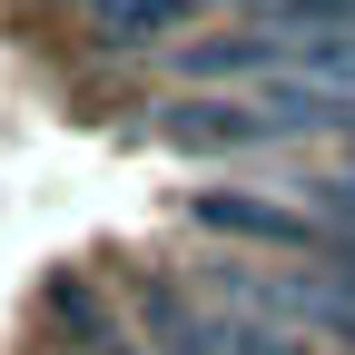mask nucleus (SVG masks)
<instances>
[{
    "label": "nucleus",
    "instance_id": "obj_1",
    "mask_svg": "<svg viewBox=\"0 0 355 355\" xmlns=\"http://www.w3.org/2000/svg\"><path fill=\"white\" fill-rule=\"evenodd\" d=\"M198 296H207L217 336H227V355H316V336L277 306L257 257H198Z\"/></svg>",
    "mask_w": 355,
    "mask_h": 355
},
{
    "label": "nucleus",
    "instance_id": "obj_4",
    "mask_svg": "<svg viewBox=\"0 0 355 355\" xmlns=\"http://www.w3.org/2000/svg\"><path fill=\"white\" fill-rule=\"evenodd\" d=\"M296 188H306V207H316V217L355 227V168H336V178H296Z\"/></svg>",
    "mask_w": 355,
    "mask_h": 355
},
{
    "label": "nucleus",
    "instance_id": "obj_3",
    "mask_svg": "<svg viewBox=\"0 0 355 355\" xmlns=\"http://www.w3.org/2000/svg\"><path fill=\"white\" fill-rule=\"evenodd\" d=\"M188 10H198V0H79V20L99 30V40H119V50L178 40V30H188Z\"/></svg>",
    "mask_w": 355,
    "mask_h": 355
},
{
    "label": "nucleus",
    "instance_id": "obj_2",
    "mask_svg": "<svg viewBox=\"0 0 355 355\" xmlns=\"http://www.w3.org/2000/svg\"><path fill=\"white\" fill-rule=\"evenodd\" d=\"M128 306H139V345L148 355H227L207 296L178 286V277H158V266H128Z\"/></svg>",
    "mask_w": 355,
    "mask_h": 355
}]
</instances>
